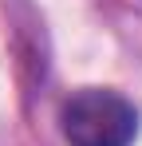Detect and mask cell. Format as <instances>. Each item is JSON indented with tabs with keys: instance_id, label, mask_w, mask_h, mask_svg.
I'll return each mask as SVG.
<instances>
[{
	"instance_id": "6da1fadb",
	"label": "cell",
	"mask_w": 142,
	"mask_h": 146,
	"mask_svg": "<svg viewBox=\"0 0 142 146\" xmlns=\"http://www.w3.org/2000/svg\"><path fill=\"white\" fill-rule=\"evenodd\" d=\"M59 130L67 146H130L138 138V111L118 91L83 87L63 103Z\"/></svg>"
}]
</instances>
